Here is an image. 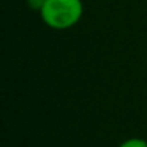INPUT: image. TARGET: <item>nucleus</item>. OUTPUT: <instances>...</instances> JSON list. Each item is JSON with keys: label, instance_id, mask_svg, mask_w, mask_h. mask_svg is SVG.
<instances>
[{"label": "nucleus", "instance_id": "nucleus-1", "mask_svg": "<svg viewBox=\"0 0 147 147\" xmlns=\"http://www.w3.org/2000/svg\"><path fill=\"white\" fill-rule=\"evenodd\" d=\"M84 14L82 0H45L40 16L52 30H68L81 21Z\"/></svg>", "mask_w": 147, "mask_h": 147}, {"label": "nucleus", "instance_id": "nucleus-2", "mask_svg": "<svg viewBox=\"0 0 147 147\" xmlns=\"http://www.w3.org/2000/svg\"><path fill=\"white\" fill-rule=\"evenodd\" d=\"M119 147H147V141L139 139V138H131V139L123 141Z\"/></svg>", "mask_w": 147, "mask_h": 147}]
</instances>
